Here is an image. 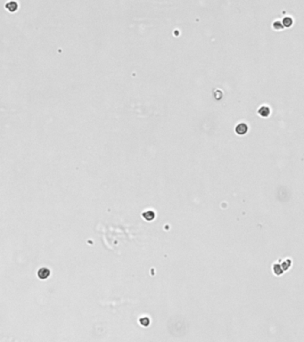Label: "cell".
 I'll return each mask as SVG.
<instances>
[{
    "label": "cell",
    "mask_w": 304,
    "mask_h": 342,
    "mask_svg": "<svg viewBox=\"0 0 304 342\" xmlns=\"http://www.w3.org/2000/svg\"><path fill=\"white\" fill-rule=\"evenodd\" d=\"M288 263V260L287 261H286V262H284L283 264H282V267H283V269L284 270H286V269H288L289 268V266H290V263L289 264H287Z\"/></svg>",
    "instance_id": "9c48e42d"
},
{
    "label": "cell",
    "mask_w": 304,
    "mask_h": 342,
    "mask_svg": "<svg viewBox=\"0 0 304 342\" xmlns=\"http://www.w3.org/2000/svg\"><path fill=\"white\" fill-rule=\"evenodd\" d=\"M5 6H6L5 8L7 10H9L10 12H15L17 10V8H18V5H17V3L15 1H10V2H8Z\"/></svg>",
    "instance_id": "5b68a950"
},
{
    "label": "cell",
    "mask_w": 304,
    "mask_h": 342,
    "mask_svg": "<svg viewBox=\"0 0 304 342\" xmlns=\"http://www.w3.org/2000/svg\"><path fill=\"white\" fill-rule=\"evenodd\" d=\"M273 28H274V30H276V31H281V30H283L285 27H284L282 21H276L273 23Z\"/></svg>",
    "instance_id": "52a82bcc"
},
{
    "label": "cell",
    "mask_w": 304,
    "mask_h": 342,
    "mask_svg": "<svg viewBox=\"0 0 304 342\" xmlns=\"http://www.w3.org/2000/svg\"><path fill=\"white\" fill-rule=\"evenodd\" d=\"M273 269H274V273L276 274H277V275H280V274H283V267L280 266V265H278V264H276L275 266H274V267H273Z\"/></svg>",
    "instance_id": "ba28073f"
},
{
    "label": "cell",
    "mask_w": 304,
    "mask_h": 342,
    "mask_svg": "<svg viewBox=\"0 0 304 342\" xmlns=\"http://www.w3.org/2000/svg\"><path fill=\"white\" fill-rule=\"evenodd\" d=\"M282 23H283L284 27H286V28H290V27L293 25V19L291 17H289V16H286V17H285L283 19Z\"/></svg>",
    "instance_id": "8992f818"
},
{
    "label": "cell",
    "mask_w": 304,
    "mask_h": 342,
    "mask_svg": "<svg viewBox=\"0 0 304 342\" xmlns=\"http://www.w3.org/2000/svg\"><path fill=\"white\" fill-rule=\"evenodd\" d=\"M142 217H143L145 220H147V221H152L155 218V214L152 210H147V211L144 212L143 214H142Z\"/></svg>",
    "instance_id": "277c9868"
},
{
    "label": "cell",
    "mask_w": 304,
    "mask_h": 342,
    "mask_svg": "<svg viewBox=\"0 0 304 342\" xmlns=\"http://www.w3.org/2000/svg\"><path fill=\"white\" fill-rule=\"evenodd\" d=\"M248 131V126L245 123H240L235 127V133L239 136L245 135Z\"/></svg>",
    "instance_id": "6da1fadb"
},
{
    "label": "cell",
    "mask_w": 304,
    "mask_h": 342,
    "mask_svg": "<svg viewBox=\"0 0 304 342\" xmlns=\"http://www.w3.org/2000/svg\"><path fill=\"white\" fill-rule=\"evenodd\" d=\"M49 275H50V270L47 267H41L37 272V276L39 277V279H42V280L48 278Z\"/></svg>",
    "instance_id": "3957f363"
},
{
    "label": "cell",
    "mask_w": 304,
    "mask_h": 342,
    "mask_svg": "<svg viewBox=\"0 0 304 342\" xmlns=\"http://www.w3.org/2000/svg\"><path fill=\"white\" fill-rule=\"evenodd\" d=\"M258 114L262 117V118H268V116L270 115V109L269 107L267 105H263L261 106L259 110H258Z\"/></svg>",
    "instance_id": "7a4b0ae2"
}]
</instances>
